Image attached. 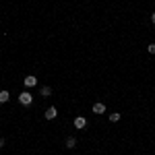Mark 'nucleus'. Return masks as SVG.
<instances>
[{"label": "nucleus", "mask_w": 155, "mask_h": 155, "mask_svg": "<svg viewBox=\"0 0 155 155\" xmlns=\"http://www.w3.org/2000/svg\"><path fill=\"white\" fill-rule=\"evenodd\" d=\"M44 116H46V120H54L56 116H58V110H56V106H50L48 110H46V114H44Z\"/></svg>", "instance_id": "nucleus-2"}, {"label": "nucleus", "mask_w": 155, "mask_h": 155, "mask_svg": "<svg viewBox=\"0 0 155 155\" xmlns=\"http://www.w3.org/2000/svg\"><path fill=\"white\" fill-rule=\"evenodd\" d=\"M23 83H25V87H35V85H37V77L29 74V77H25V79H23Z\"/></svg>", "instance_id": "nucleus-3"}, {"label": "nucleus", "mask_w": 155, "mask_h": 155, "mask_svg": "<svg viewBox=\"0 0 155 155\" xmlns=\"http://www.w3.org/2000/svg\"><path fill=\"white\" fill-rule=\"evenodd\" d=\"M120 118H122V116H120V112H114V114H110V120H112V122H118Z\"/></svg>", "instance_id": "nucleus-9"}, {"label": "nucleus", "mask_w": 155, "mask_h": 155, "mask_svg": "<svg viewBox=\"0 0 155 155\" xmlns=\"http://www.w3.org/2000/svg\"><path fill=\"white\" fill-rule=\"evenodd\" d=\"M85 124H87V122H85L83 116H77V118H74V128H81V130H83Z\"/></svg>", "instance_id": "nucleus-4"}, {"label": "nucleus", "mask_w": 155, "mask_h": 155, "mask_svg": "<svg viewBox=\"0 0 155 155\" xmlns=\"http://www.w3.org/2000/svg\"><path fill=\"white\" fill-rule=\"evenodd\" d=\"M31 101H33V95H31L29 91H23V93L19 95V104H21V106H31Z\"/></svg>", "instance_id": "nucleus-1"}, {"label": "nucleus", "mask_w": 155, "mask_h": 155, "mask_svg": "<svg viewBox=\"0 0 155 155\" xmlns=\"http://www.w3.org/2000/svg\"><path fill=\"white\" fill-rule=\"evenodd\" d=\"M147 52H149V54H155V44H149V46H147Z\"/></svg>", "instance_id": "nucleus-10"}, {"label": "nucleus", "mask_w": 155, "mask_h": 155, "mask_svg": "<svg viewBox=\"0 0 155 155\" xmlns=\"http://www.w3.org/2000/svg\"><path fill=\"white\" fill-rule=\"evenodd\" d=\"M39 93H41V97H50V95H52V87H41Z\"/></svg>", "instance_id": "nucleus-8"}, {"label": "nucleus", "mask_w": 155, "mask_h": 155, "mask_svg": "<svg viewBox=\"0 0 155 155\" xmlns=\"http://www.w3.org/2000/svg\"><path fill=\"white\" fill-rule=\"evenodd\" d=\"M151 23L155 25V12H151Z\"/></svg>", "instance_id": "nucleus-11"}, {"label": "nucleus", "mask_w": 155, "mask_h": 155, "mask_svg": "<svg viewBox=\"0 0 155 155\" xmlns=\"http://www.w3.org/2000/svg\"><path fill=\"white\" fill-rule=\"evenodd\" d=\"M8 99H11V93H8L6 89H2V91H0V104H6Z\"/></svg>", "instance_id": "nucleus-6"}, {"label": "nucleus", "mask_w": 155, "mask_h": 155, "mask_svg": "<svg viewBox=\"0 0 155 155\" xmlns=\"http://www.w3.org/2000/svg\"><path fill=\"white\" fill-rule=\"evenodd\" d=\"M64 145H66V149H74V147H77V139H74V137H68Z\"/></svg>", "instance_id": "nucleus-7"}, {"label": "nucleus", "mask_w": 155, "mask_h": 155, "mask_svg": "<svg viewBox=\"0 0 155 155\" xmlns=\"http://www.w3.org/2000/svg\"><path fill=\"white\" fill-rule=\"evenodd\" d=\"M93 114H106V104H95L93 106Z\"/></svg>", "instance_id": "nucleus-5"}]
</instances>
